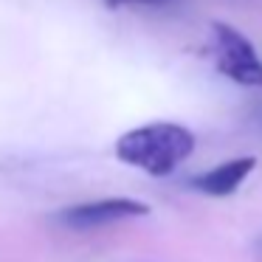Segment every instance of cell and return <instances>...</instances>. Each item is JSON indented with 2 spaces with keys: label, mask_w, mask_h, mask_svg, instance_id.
<instances>
[{
  "label": "cell",
  "mask_w": 262,
  "mask_h": 262,
  "mask_svg": "<svg viewBox=\"0 0 262 262\" xmlns=\"http://www.w3.org/2000/svg\"><path fill=\"white\" fill-rule=\"evenodd\" d=\"M194 144L198 138L189 127L175 121H152L127 130L116 141V158L152 178H166L194 152Z\"/></svg>",
  "instance_id": "obj_1"
},
{
  "label": "cell",
  "mask_w": 262,
  "mask_h": 262,
  "mask_svg": "<svg viewBox=\"0 0 262 262\" xmlns=\"http://www.w3.org/2000/svg\"><path fill=\"white\" fill-rule=\"evenodd\" d=\"M214 65L223 76L243 88H262V59L245 34L228 23H211Z\"/></svg>",
  "instance_id": "obj_2"
},
{
  "label": "cell",
  "mask_w": 262,
  "mask_h": 262,
  "mask_svg": "<svg viewBox=\"0 0 262 262\" xmlns=\"http://www.w3.org/2000/svg\"><path fill=\"white\" fill-rule=\"evenodd\" d=\"M147 214H149V206L136 198H102V200L62 209L59 211V223L68 228H76V231H88V228L113 226V223L136 220V217H147Z\"/></svg>",
  "instance_id": "obj_3"
},
{
  "label": "cell",
  "mask_w": 262,
  "mask_h": 262,
  "mask_svg": "<svg viewBox=\"0 0 262 262\" xmlns=\"http://www.w3.org/2000/svg\"><path fill=\"white\" fill-rule=\"evenodd\" d=\"M256 158L254 155H243V158H231L220 166H211V169L200 172L198 178H192V186L198 192L209 194V198H228L234 194L239 186L245 183V178L254 172Z\"/></svg>",
  "instance_id": "obj_4"
},
{
  "label": "cell",
  "mask_w": 262,
  "mask_h": 262,
  "mask_svg": "<svg viewBox=\"0 0 262 262\" xmlns=\"http://www.w3.org/2000/svg\"><path fill=\"white\" fill-rule=\"evenodd\" d=\"M133 3H149V6H158V3H166V0H133Z\"/></svg>",
  "instance_id": "obj_5"
},
{
  "label": "cell",
  "mask_w": 262,
  "mask_h": 262,
  "mask_svg": "<svg viewBox=\"0 0 262 262\" xmlns=\"http://www.w3.org/2000/svg\"><path fill=\"white\" fill-rule=\"evenodd\" d=\"M254 248H256V256H259V259H262V237L256 239V245H254Z\"/></svg>",
  "instance_id": "obj_6"
}]
</instances>
